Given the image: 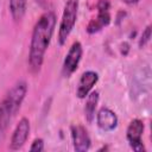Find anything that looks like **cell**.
Listing matches in <instances>:
<instances>
[{
    "label": "cell",
    "mask_w": 152,
    "mask_h": 152,
    "mask_svg": "<svg viewBox=\"0 0 152 152\" xmlns=\"http://www.w3.org/2000/svg\"><path fill=\"white\" fill-rule=\"evenodd\" d=\"M56 25V17L53 12L44 13L34 25L31 45H30V66L33 71H38L42 66L44 53L51 40L53 28Z\"/></svg>",
    "instance_id": "6da1fadb"
},
{
    "label": "cell",
    "mask_w": 152,
    "mask_h": 152,
    "mask_svg": "<svg viewBox=\"0 0 152 152\" xmlns=\"http://www.w3.org/2000/svg\"><path fill=\"white\" fill-rule=\"evenodd\" d=\"M77 8H78V0H68L64 7L62 21L59 25V32H58V40L59 44L63 45L70 34L71 30L75 26L76 18H77Z\"/></svg>",
    "instance_id": "7a4b0ae2"
},
{
    "label": "cell",
    "mask_w": 152,
    "mask_h": 152,
    "mask_svg": "<svg viewBox=\"0 0 152 152\" xmlns=\"http://www.w3.org/2000/svg\"><path fill=\"white\" fill-rule=\"evenodd\" d=\"M97 17L91 19L90 23L87 26L88 33H95L100 31L102 27L107 26L110 21L109 15V1L108 0H100L97 2Z\"/></svg>",
    "instance_id": "3957f363"
},
{
    "label": "cell",
    "mask_w": 152,
    "mask_h": 152,
    "mask_svg": "<svg viewBox=\"0 0 152 152\" xmlns=\"http://www.w3.org/2000/svg\"><path fill=\"white\" fill-rule=\"evenodd\" d=\"M26 83L25 82H19L18 84L14 86V88H12V90L8 93V95L6 96V99L2 101V104L7 108V110L13 115L18 108L20 107V103L26 94Z\"/></svg>",
    "instance_id": "277c9868"
},
{
    "label": "cell",
    "mask_w": 152,
    "mask_h": 152,
    "mask_svg": "<svg viewBox=\"0 0 152 152\" xmlns=\"http://www.w3.org/2000/svg\"><path fill=\"white\" fill-rule=\"evenodd\" d=\"M144 132V122L139 119H135L131 121L127 128V140L131 145V147L134 151H145V147L141 141V135Z\"/></svg>",
    "instance_id": "5b68a950"
},
{
    "label": "cell",
    "mask_w": 152,
    "mask_h": 152,
    "mask_svg": "<svg viewBox=\"0 0 152 152\" xmlns=\"http://www.w3.org/2000/svg\"><path fill=\"white\" fill-rule=\"evenodd\" d=\"M81 56H82V45H81V43L75 42L71 45V48H70V50H69V52L64 59V63H63V70L62 71H63V75L65 77H69L77 69Z\"/></svg>",
    "instance_id": "8992f818"
},
{
    "label": "cell",
    "mask_w": 152,
    "mask_h": 152,
    "mask_svg": "<svg viewBox=\"0 0 152 152\" xmlns=\"http://www.w3.org/2000/svg\"><path fill=\"white\" fill-rule=\"evenodd\" d=\"M71 137L74 142V148L77 152H84L90 147V139L86 128L81 125L71 126Z\"/></svg>",
    "instance_id": "52a82bcc"
},
{
    "label": "cell",
    "mask_w": 152,
    "mask_h": 152,
    "mask_svg": "<svg viewBox=\"0 0 152 152\" xmlns=\"http://www.w3.org/2000/svg\"><path fill=\"white\" fill-rule=\"evenodd\" d=\"M28 133H30V122L26 118H23L13 132L12 140H11V147L13 150L20 148L27 140Z\"/></svg>",
    "instance_id": "ba28073f"
},
{
    "label": "cell",
    "mask_w": 152,
    "mask_h": 152,
    "mask_svg": "<svg viewBox=\"0 0 152 152\" xmlns=\"http://www.w3.org/2000/svg\"><path fill=\"white\" fill-rule=\"evenodd\" d=\"M99 76L96 72L94 71H87L81 76V80L78 82V87L76 90V94L80 99H83L88 95V93L90 91V89L93 88V86L97 82Z\"/></svg>",
    "instance_id": "9c48e42d"
},
{
    "label": "cell",
    "mask_w": 152,
    "mask_h": 152,
    "mask_svg": "<svg viewBox=\"0 0 152 152\" xmlns=\"http://www.w3.org/2000/svg\"><path fill=\"white\" fill-rule=\"evenodd\" d=\"M97 125L103 131H112L118 125V118L113 110L101 108L97 113Z\"/></svg>",
    "instance_id": "30bf717a"
},
{
    "label": "cell",
    "mask_w": 152,
    "mask_h": 152,
    "mask_svg": "<svg viewBox=\"0 0 152 152\" xmlns=\"http://www.w3.org/2000/svg\"><path fill=\"white\" fill-rule=\"evenodd\" d=\"M97 101H99V93L97 91H93L88 95L86 107H84V113H86V118H87L88 122H91L94 116H95V109H96Z\"/></svg>",
    "instance_id": "8fae6325"
},
{
    "label": "cell",
    "mask_w": 152,
    "mask_h": 152,
    "mask_svg": "<svg viewBox=\"0 0 152 152\" xmlns=\"http://www.w3.org/2000/svg\"><path fill=\"white\" fill-rule=\"evenodd\" d=\"M10 10L14 20H20L26 11V0H10Z\"/></svg>",
    "instance_id": "7c38bea8"
},
{
    "label": "cell",
    "mask_w": 152,
    "mask_h": 152,
    "mask_svg": "<svg viewBox=\"0 0 152 152\" xmlns=\"http://www.w3.org/2000/svg\"><path fill=\"white\" fill-rule=\"evenodd\" d=\"M11 116H12V114H11V113L7 110V108L1 103V104H0V135L2 134L4 129L6 128L7 122L10 121Z\"/></svg>",
    "instance_id": "4fadbf2b"
},
{
    "label": "cell",
    "mask_w": 152,
    "mask_h": 152,
    "mask_svg": "<svg viewBox=\"0 0 152 152\" xmlns=\"http://www.w3.org/2000/svg\"><path fill=\"white\" fill-rule=\"evenodd\" d=\"M150 38H151V26H147V27L145 28V31L142 32V34H141V38H140V40H139V46H140V48L145 46V45L148 43Z\"/></svg>",
    "instance_id": "5bb4252c"
},
{
    "label": "cell",
    "mask_w": 152,
    "mask_h": 152,
    "mask_svg": "<svg viewBox=\"0 0 152 152\" xmlns=\"http://www.w3.org/2000/svg\"><path fill=\"white\" fill-rule=\"evenodd\" d=\"M44 150V142L42 139H34V141L32 142L31 147H30V151L32 152H40Z\"/></svg>",
    "instance_id": "9a60e30c"
},
{
    "label": "cell",
    "mask_w": 152,
    "mask_h": 152,
    "mask_svg": "<svg viewBox=\"0 0 152 152\" xmlns=\"http://www.w3.org/2000/svg\"><path fill=\"white\" fill-rule=\"evenodd\" d=\"M128 50H129V45H128L127 43H124V44H122V50H121L122 53H124V55H127Z\"/></svg>",
    "instance_id": "2e32d148"
},
{
    "label": "cell",
    "mask_w": 152,
    "mask_h": 152,
    "mask_svg": "<svg viewBox=\"0 0 152 152\" xmlns=\"http://www.w3.org/2000/svg\"><path fill=\"white\" fill-rule=\"evenodd\" d=\"M122 1H125L126 4H135V2H138L139 0H122Z\"/></svg>",
    "instance_id": "e0dca14e"
},
{
    "label": "cell",
    "mask_w": 152,
    "mask_h": 152,
    "mask_svg": "<svg viewBox=\"0 0 152 152\" xmlns=\"http://www.w3.org/2000/svg\"><path fill=\"white\" fill-rule=\"evenodd\" d=\"M43 1H44V0H37V2H39V4H42Z\"/></svg>",
    "instance_id": "ac0fdd59"
}]
</instances>
